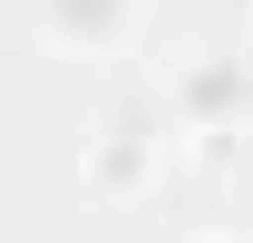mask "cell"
<instances>
[{
  "mask_svg": "<svg viewBox=\"0 0 253 243\" xmlns=\"http://www.w3.org/2000/svg\"><path fill=\"white\" fill-rule=\"evenodd\" d=\"M195 243H253V234H195Z\"/></svg>",
  "mask_w": 253,
  "mask_h": 243,
  "instance_id": "4",
  "label": "cell"
},
{
  "mask_svg": "<svg viewBox=\"0 0 253 243\" xmlns=\"http://www.w3.org/2000/svg\"><path fill=\"white\" fill-rule=\"evenodd\" d=\"M175 107H185V126H234L253 107V59H195L185 78H175Z\"/></svg>",
  "mask_w": 253,
  "mask_h": 243,
  "instance_id": "1",
  "label": "cell"
},
{
  "mask_svg": "<svg viewBox=\"0 0 253 243\" xmlns=\"http://www.w3.org/2000/svg\"><path fill=\"white\" fill-rule=\"evenodd\" d=\"M30 10H39V30L59 49H78V59H97V49H117L136 30V0H30Z\"/></svg>",
  "mask_w": 253,
  "mask_h": 243,
  "instance_id": "2",
  "label": "cell"
},
{
  "mask_svg": "<svg viewBox=\"0 0 253 243\" xmlns=\"http://www.w3.org/2000/svg\"><path fill=\"white\" fill-rule=\"evenodd\" d=\"M136 175H146V146H136V136H107V146L88 156V185H97V195H126Z\"/></svg>",
  "mask_w": 253,
  "mask_h": 243,
  "instance_id": "3",
  "label": "cell"
}]
</instances>
